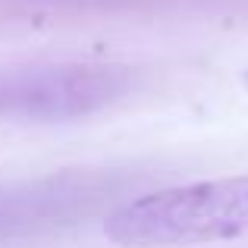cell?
Instances as JSON below:
<instances>
[{
    "label": "cell",
    "mask_w": 248,
    "mask_h": 248,
    "mask_svg": "<svg viewBox=\"0 0 248 248\" xmlns=\"http://www.w3.org/2000/svg\"><path fill=\"white\" fill-rule=\"evenodd\" d=\"M123 248H182L248 236V173L170 186L120 204L104 223Z\"/></svg>",
    "instance_id": "cell-1"
},
{
    "label": "cell",
    "mask_w": 248,
    "mask_h": 248,
    "mask_svg": "<svg viewBox=\"0 0 248 248\" xmlns=\"http://www.w3.org/2000/svg\"><path fill=\"white\" fill-rule=\"evenodd\" d=\"M126 88L129 76L120 66H101V63L0 66V120H79L120 101Z\"/></svg>",
    "instance_id": "cell-2"
},
{
    "label": "cell",
    "mask_w": 248,
    "mask_h": 248,
    "mask_svg": "<svg viewBox=\"0 0 248 248\" xmlns=\"http://www.w3.org/2000/svg\"><path fill=\"white\" fill-rule=\"evenodd\" d=\"M94 195L97 192L91 182L66 179V176L0 186V242L63 223L73 214H82V207L91 204Z\"/></svg>",
    "instance_id": "cell-3"
},
{
    "label": "cell",
    "mask_w": 248,
    "mask_h": 248,
    "mask_svg": "<svg viewBox=\"0 0 248 248\" xmlns=\"http://www.w3.org/2000/svg\"><path fill=\"white\" fill-rule=\"evenodd\" d=\"M245 88H248V69H245Z\"/></svg>",
    "instance_id": "cell-4"
}]
</instances>
